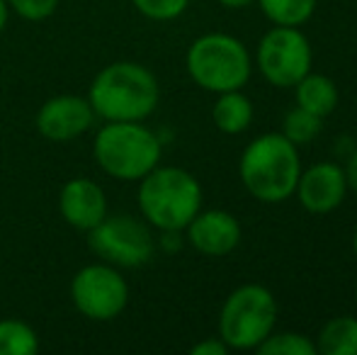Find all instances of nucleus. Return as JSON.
<instances>
[{"label":"nucleus","mask_w":357,"mask_h":355,"mask_svg":"<svg viewBox=\"0 0 357 355\" xmlns=\"http://www.w3.org/2000/svg\"><path fill=\"white\" fill-rule=\"evenodd\" d=\"M88 100L102 122H144L158 109L160 83L139 61H112L95 73Z\"/></svg>","instance_id":"nucleus-1"},{"label":"nucleus","mask_w":357,"mask_h":355,"mask_svg":"<svg viewBox=\"0 0 357 355\" xmlns=\"http://www.w3.org/2000/svg\"><path fill=\"white\" fill-rule=\"evenodd\" d=\"M299 173V146H294L282 132L255 137L243 149L238 161V176L243 188L265 204H280L289 199L296 190Z\"/></svg>","instance_id":"nucleus-2"},{"label":"nucleus","mask_w":357,"mask_h":355,"mask_svg":"<svg viewBox=\"0 0 357 355\" xmlns=\"http://www.w3.org/2000/svg\"><path fill=\"white\" fill-rule=\"evenodd\" d=\"M202 185L178 166H155L139 180L137 204L142 219L155 232H185L202 209Z\"/></svg>","instance_id":"nucleus-3"},{"label":"nucleus","mask_w":357,"mask_h":355,"mask_svg":"<svg viewBox=\"0 0 357 355\" xmlns=\"http://www.w3.org/2000/svg\"><path fill=\"white\" fill-rule=\"evenodd\" d=\"M163 158V142L144 122H105L93 139V161L105 176L139 183Z\"/></svg>","instance_id":"nucleus-4"},{"label":"nucleus","mask_w":357,"mask_h":355,"mask_svg":"<svg viewBox=\"0 0 357 355\" xmlns=\"http://www.w3.org/2000/svg\"><path fill=\"white\" fill-rule=\"evenodd\" d=\"M188 76L207 93L243 90L253 73V59L238 37L226 32H207L197 37L185 54Z\"/></svg>","instance_id":"nucleus-5"},{"label":"nucleus","mask_w":357,"mask_h":355,"mask_svg":"<svg viewBox=\"0 0 357 355\" xmlns=\"http://www.w3.org/2000/svg\"><path fill=\"white\" fill-rule=\"evenodd\" d=\"M278 324V299L265 285L248 282L236 287L224 299L216 336L229 351H255Z\"/></svg>","instance_id":"nucleus-6"},{"label":"nucleus","mask_w":357,"mask_h":355,"mask_svg":"<svg viewBox=\"0 0 357 355\" xmlns=\"http://www.w3.org/2000/svg\"><path fill=\"white\" fill-rule=\"evenodd\" d=\"M88 248L114 268H142L155 256V236L134 214H107L88 232Z\"/></svg>","instance_id":"nucleus-7"},{"label":"nucleus","mask_w":357,"mask_h":355,"mask_svg":"<svg viewBox=\"0 0 357 355\" xmlns=\"http://www.w3.org/2000/svg\"><path fill=\"white\" fill-rule=\"evenodd\" d=\"M71 302L75 312L88 322L107 324L122 317L129 304V282L122 268H114L105 261L88 263L71 278Z\"/></svg>","instance_id":"nucleus-8"},{"label":"nucleus","mask_w":357,"mask_h":355,"mask_svg":"<svg viewBox=\"0 0 357 355\" xmlns=\"http://www.w3.org/2000/svg\"><path fill=\"white\" fill-rule=\"evenodd\" d=\"M311 63H314V52L301 27L275 24L260 37L255 49V66L275 88H294L311 71Z\"/></svg>","instance_id":"nucleus-9"},{"label":"nucleus","mask_w":357,"mask_h":355,"mask_svg":"<svg viewBox=\"0 0 357 355\" xmlns=\"http://www.w3.org/2000/svg\"><path fill=\"white\" fill-rule=\"evenodd\" d=\"M98 122L93 105L88 95L61 93L44 100L42 107L37 109L34 127L47 142L52 144H68L88 134Z\"/></svg>","instance_id":"nucleus-10"},{"label":"nucleus","mask_w":357,"mask_h":355,"mask_svg":"<svg viewBox=\"0 0 357 355\" xmlns=\"http://www.w3.org/2000/svg\"><path fill=\"white\" fill-rule=\"evenodd\" d=\"M345 168L335 161H319L309 168H301L296 180V199L311 214H331L345 202L348 195Z\"/></svg>","instance_id":"nucleus-11"},{"label":"nucleus","mask_w":357,"mask_h":355,"mask_svg":"<svg viewBox=\"0 0 357 355\" xmlns=\"http://www.w3.org/2000/svg\"><path fill=\"white\" fill-rule=\"evenodd\" d=\"M185 243L209 258H221L236 251L243 229L236 214L226 209H199L192 222L185 227Z\"/></svg>","instance_id":"nucleus-12"},{"label":"nucleus","mask_w":357,"mask_h":355,"mask_svg":"<svg viewBox=\"0 0 357 355\" xmlns=\"http://www.w3.org/2000/svg\"><path fill=\"white\" fill-rule=\"evenodd\" d=\"M59 214L75 232L88 234L109 214L107 192L93 178H71L59 192Z\"/></svg>","instance_id":"nucleus-13"},{"label":"nucleus","mask_w":357,"mask_h":355,"mask_svg":"<svg viewBox=\"0 0 357 355\" xmlns=\"http://www.w3.org/2000/svg\"><path fill=\"white\" fill-rule=\"evenodd\" d=\"M253 103L243 90H226L219 93L212 107V122L221 134H243L253 124Z\"/></svg>","instance_id":"nucleus-14"},{"label":"nucleus","mask_w":357,"mask_h":355,"mask_svg":"<svg viewBox=\"0 0 357 355\" xmlns=\"http://www.w3.org/2000/svg\"><path fill=\"white\" fill-rule=\"evenodd\" d=\"M294 100H296V107L306 109V112H311V114H319V117L326 119L335 107H338L340 90L331 76L309 71L294 86Z\"/></svg>","instance_id":"nucleus-15"},{"label":"nucleus","mask_w":357,"mask_h":355,"mask_svg":"<svg viewBox=\"0 0 357 355\" xmlns=\"http://www.w3.org/2000/svg\"><path fill=\"white\" fill-rule=\"evenodd\" d=\"M314 343L321 355H357V317L328 319Z\"/></svg>","instance_id":"nucleus-16"},{"label":"nucleus","mask_w":357,"mask_h":355,"mask_svg":"<svg viewBox=\"0 0 357 355\" xmlns=\"http://www.w3.org/2000/svg\"><path fill=\"white\" fill-rule=\"evenodd\" d=\"M263 15L280 27H301L316 13L319 0H255Z\"/></svg>","instance_id":"nucleus-17"},{"label":"nucleus","mask_w":357,"mask_h":355,"mask_svg":"<svg viewBox=\"0 0 357 355\" xmlns=\"http://www.w3.org/2000/svg\"><path fill=\"white\" fill-rule=\"evenodd\" d=\"M39 336L22 319H0V355H34Z\"/></svg>","instance_id":"nucleus-18"},{"label":"nucleus","mask_w":357,"mask_h":355,"mask_svg":"<svg viewBox=\"0 0 357 355\" xmlns=\"http://www.w3.org/2000/svg\"><path fill=\"white\" fill-rule=\"evenodd\" d=\"M321 129H324V117H319V114H311L301 107H294L284 114L282 134L294 146L311 144L321 134Z\"/></svg>","instance_id":"nucleus-19"},{"label":"nucleus","mask_w":357,"mask_h":355,"mask_svg":"<svg viewBox=\"0 0 357 355\" xmlns=\"http://www.w3.org/2000/svg\"><path fill=\"white\" fill-rule=\"evenodd\" d=\"M255 351L260 355H319L316 343L296 331H273Z\"/></svg>","instance_id":"nucleus-20"},{"label":"nucleus","mask_w":357,"mask_h":355,"mask_svg":"<svg viewBox=\"0 0 357 355\" xmlns=\"http://www.w3.org/2000/svg\"><path fill=\"white\" fill-rule=\"evenodd\" d=\"M192 0H132L134 10L153 22H170L185 15Z\"/></svg>","instance_id":"nucleus-21"},{"label":"nucleus","mask_w":357,"mask_h":355,"mask_svg":"<svg viewBox=\"0 0 357 355\" xmlns=\"http://www.w3.org/2000/svg\"><path fill=\"white\" fill-rule=\"evenodd\" d=\"M8 5L10 13H15L17 17L27 22H42L56 13L61 0H8Z\"/></svg>","instance_id":"nucleus-22"},{"label":"nucleus","mask_w":357,"mask_h":355,"mask_svg":"<svg viewBox=\"0 0 357 355\" xmlns=\"http://www.w3.org/2000/svg\"><path fill=\"white\" fill-rule=\"evenodd\" d=\"M190 353L192 355H226L229 353V346H226L219 336H212V338H204V341L195 343V346L190 348Z\"/></svg>","instance_id":"nucleus-23"},{"label":"nucleus","mask_w":357,"mask_h":355,"mask_svg":"<svg viewBox=\"0 0 357 355\" xmlns=\"http://www.w3.org/2000/svg\"><path fill=\"white\" fill-rule=\"evenodd\" d=\"M160 236L155 239V246L165 253H178L180 248L185 246V239H183V232H158Z\"/></svg>","instance_id":"nucleus-24"},{"label":"nucleus","mask_w":357,"mask_h":355,"mask_svg":"<svg viewBox=\"0 0 357 355\" xmlns=\"http://www.w3.org/2000/svg\"><path fill=\"white\" fill-rule=\"evenodd\" d=\"M345 178H348V188L357 192V146L345 158Z\"/></svg>","instance_id":"nucleus-25"},{"label":"nucleus","mask_w":357,"mask_h":355,"mask_svg":"<svg viewBox=\"0 0 357 355\" xmlns=\"http://www.w3.org/2000/svg\"><path fill=\"white\" fill-rule=\"evenodd\" d=\"M253 3L255 0H219V5H224V8H229V10H243Z\"/></svg>","instance_id":"nucleus-26"},{"label":"nucleus","mask_w":357,"mask_h":355,"mask_svg":"<svg viewBox=\"0 0 357 355\" xmlns=\"http://www.w3.org/2000/svg\"><path fill=\"white\" fill-rule=\"evenodd\" d=\"M8 20H10V5L8 0H0V34L8 27Z\"/></svg>","instance_id":"nucleus-27"},{"label":"nucleus","mask_w":357,"mask_h":355,"mask_svg":"<svg viewBox=\"0 0 357 355\" xmlns=\"http://www.w3.org/2000/svg\"><path fill=\"white\" fill-rule=\"evenodd\" d=\"M353 256H355V261H357V227H355V232H353Z\"/></svg>","instance_id":"nucleus-28"},{"label":"nucleus","mask_w":357,"mask_h":355,"mask_svg":"<svg viewBox=\"0 0 357 355\" xmlns=\"http://www.w3.org/2000/svg\"><path fill=\"white\" fill-rule=\"evenodd\" d=\"M355 299H357V282H355Z\"/></svg>","instance_id":"nucleus-29"}]
</instances>
